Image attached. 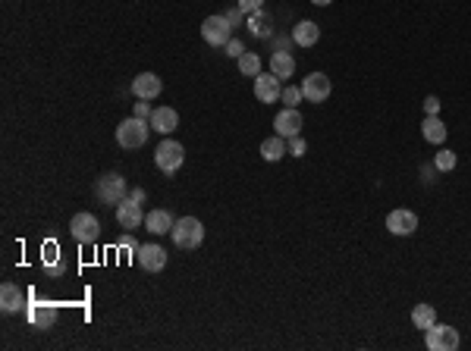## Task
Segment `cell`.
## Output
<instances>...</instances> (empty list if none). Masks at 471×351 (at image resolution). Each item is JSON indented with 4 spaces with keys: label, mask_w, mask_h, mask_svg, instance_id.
<instances>
[{
    "label": "cell",
    "mask_w": 471,
    "mask_h": 351,
    "mask_svg": "<svg viewBox=\"0 0 471 351\" xmlns=\"http://www.w3.org/2000/svg\"><path fill=\"white\" fill-rule=\"evenodd\" d=\"M273 129H277V135H283V138L299 135V132H302V113H299V107L280 110L277 120H273Z\"/></svg>",
    "instance_id": "16"
},
{
    "label": "cell",
    "mask_w": 471,
    "mask_h": 351,
    "mask_svg": "<svg viewBox=\"0 0 471 351\" xmlns=\"http://www.w3.org/2000/svg\"><path fill=\"white\" fill-rule=\"evenodd\" d=\"M170 238L179 251H195V248H201V241H205V226L195 217H179L170 229Z\"/></svg>",
    "instance_id": "1"
},
{
    "label": "cell",
    "mask_w": 471,
    "mask_h": 351,
    "mask_svg": "<svg viewBox=\"0 0 471 351\" xmlns=\"http://www.w3.org/2000/svg\"><path fill=\"white\" fill-rule=\"evenodd\" d=\"M280 100L286 107H299L302 100H305V91H302V85H286V88H283V98Z\"/></svg>",
    "instance_id": "27"
},
{
    "label": "cell",
    "mask_w": 471,
    "mask_h": 351,
    "mask_svg": "<svg viewBox=\"0 0 471 351\" xmlns=\"http://www.w3.org/2000/svg\"><path fill=\"white\" fill-rule=\"evenodd\" d=\"M120 248H126V251H139V238L126 232V236H120Z\"/></svg>",
    "instance_id": "35"
},
{
    "label": "cell",
    "mask_w": 471,
    "mask_h": 351,
    "mask_svg": "<svg viewBox=\"0 0 471 351\" xmlns=\"http://www.w3.org/2000/svg\"><path fill=\"white\" fill-rule=\"evenodd\" d=\"M311 4H314V6H330L333 0H311Z\"/></svg>",
    "instance_id": "39"
},
{
    "label": "cell",
    "mask_w": 471,
    "mask_h": 351,
    "mask_svg": "<svg viewBox=\"0 0 471 351\" xmlns=\"http://www.w3.org/2000/svg\"><path fill=\"white\" fill-rule=\"evenodd\" d=\"M41 260H45V270L50 276H63L67 273V263L60 260V254H57V245L54 241H47L45 245V251H41Z\"/></svg>",
    "instance_id": "24"
},
{
    "label": "cell",
    "mask_w": 471,
    "mask_h": 351,
    "mask_svg": "<svg viewBox=\"0 0 471 351\" xmlns=\"http://www.w3.org/2000/svg\"><path fill=\"white\" fill-rule=\"evenodd\" d=\"M151 113H154V107H151V100H135V110H132V116H139V120H151Z\"/></svg>",
    "instance_id": "31"
},
{
    "label": "cell",
    "mask_w": 471,
    "mask_h": 351,
    "mask_svg": "<svg viewBox=\"0 0 471 351\" xmlns=\"http://www.w3.org/2000/svg\"><path fill=\"white\" fill-rule=\"evenodd\" d=\"M433 173H440V170H437V163H424V166H421V179L427 182V185H431V182L437 179V176H433Z\"/></svg>",
    "instance_id": "37"
},
{
    "label": "cell",
    "mask_w": 471,
    "mask_h": 351,
    "mask_svg": "<svg viewBox=\"0 0 471 351\" xmlns=\"http://www.w3.org/2000/svg\"><path fill=\"white\" fill-rule=\"evenodd\" d=\"M161 91H164V82L154 72H139L132 79V94L139 100H154V98H161Z\"/></svg>",
    "instance_id": "12"
},
{
    "label": "cell",
    "mask_w": 471,
    "mask_h": 351,
    "mask_svg": "<svg viewBox=\"0 0 471 351\" xmlns=\"http://www.w3.org/2000/svg\"><path fill=\"white\" fill-rule=\"evenodd\" d=\"M126 195H129V185L120 173H104L94 182V197H98L101 204H107V207H117Z\"/></svg>",
    "instance_id": "3"
},
{
    "label": "cell",
    "mask_w": 471,
    "mask_h": 351,
    "mask_svg": "<svg viewBox=\"0 0 471 351\" xmlns=\"http://www.w3.org/2000/svg\"><path fill=\"white\" fill-rule=\"evenodd\" d=\"M412 323H415L418 329H431L433 323H437V311H433L431 304H415L412 307Z\"/></svg>",
    "instance_id": "25"
},
{
    "label": "cell",
    "mask_w": 471,
    "mask_h": 351,
    "mask_svg": "<svg viewBox=\"0 0 471 351\" xmlns=\"http://www.w3.org/2000/svg\"><path fill=\"white\" fill-rule=\"evenodd\" d=\"M223 16H227V22H229V25H233V28H239V25H242V22H245V13L239 10V6H233V10H227V13H223Z\"/></svg>",
    "instance_id": "33"
},
{
    "label": "cell",
    "mask_w": 471,
    "mask_h": 351,
    "mask_svg": "<svg viewBox=\"0 0 471 351\" xmlns=\"http://www.w3.org/2000/svg\"><path fill=\"white\" fill-rule=\"evenodd\" d=\"M289 44H295V41H293V32H289V35H280V38L273 35V47H277V50H289Z\"/></svg>",
    "instance_id": "36"
},
{
    "label": "cell",
    "mask_w": 471,
    "mask_h": 351,
    "mask_svg": "<svg viewBox=\"0 0 471 351\" xmlns=\"http://www.w3.org/2000/svg\"><path fill=\"white\" fill-rule=\"evenodd\" d=\"M69 236L79 241V245H94L101 236V223H98V217L94 214H76L69 219Z\"/></svg>",
    "instance_id": "6"
},
{
    "label": "cell",
    "mask_w": 471,
    "mask_h": 351,
    "mask_svg": "<svg viewBox=\"0 0 471 351\" xmlns=\"http://www.w3.org/2000/svg\"><path fill=\"white\" fill-rule=\"evenodd\" d=\"M236 6L245 13V16H251V13L264 10V0H236Z\"/></svg>",
    "instance_id": "30"
},
{
    "label": "cell",
    "mask_w": 471,
    "mask_h": 351,
    "mask_svg": "<svg viewBox=\"0 0 471 351\" xmlns=\"http://www.w3.org/2000/svg\"><path fill=\"white\" fill-rule=\"evenodd\" d=\"M151 122L139 120V116H129V120H123L117 126V144L123 151H139L148 144V135H151Z\"/></svg>",
    "instance_id": "2"
},
{
    "label": "cell",
    "mask_w": 471,
    "mask_h": 351,
    "mask_svg": "<svg viewBox=\"0 0 471 351\" xmlns=\"http://www.w3.org/2000/svg\"><path fill=\"white\" fill-rule=\"evenodd\" d=\"M286 148H289V154H293V157H305L308 144H305V138H302V135H293V138L286 142Z\"/></svg>",
    "instance_id": "29"
},
{
    "label": "cell",
    "mask_w": 471,
    "mask_h": 351,
    "mask_svg": "<svg viewBox=\"0 0 471 351\" xmlns=\"http://www.w3.org/2000/svg\"><path fill=\"white\" fill-rule=\"evenodd\" d=\"M433 163H437V170L440 173H449V170H455V154L453 151H437V157H433Z\"/></svg>",
    "instance_id": "28"
},
{
    "label": "cell",
    "mask_w": 471,
    "mask_h": 351,
    "mask_svg": "<svg viewBox=\"0 0 471 351\" xmlns=\"http://www.w3.org/2000/svg\"><path fill=\"white\" fill-rule=\"evenodd\" d=\"M117 223L123 226V229H139V226L144 223V214H142V204L139 201H132V197H123V201L117 204Z\"/></svg>",
    "instance_id": "13"
},
{
    "label": "cell",
    "mask_w": 471,
    "mask_h": 351,
    "mask_svg": "<svg viewBox=\"0 0 471 351\" xmlns=\"http://www.w3.org/2000/svg\"><path fill=\"white\" fill-rule=\"evenodd\" d=\"M173 214L170 210H164V207H157V210H151L148 217H144V229L151 232V236H166V232L173 229Z\"/></svg>",
    "instance_id": "18"
},
{
    "label": "cell",
    "mask_w": 471,
    "mask_h": 351,
    "mask_svg": "<svg viewBox=\"0 0 471 351\" xmlns=\"http://www.w3.org/2000/svg\"><path fill=\"white\" fill-rule=\"evenodd\" d=\"M302 91H305V100L321 104V100H327L330 91H333L330 76H324V72H311V76H305V82H302Z\"/></svg>",
    "instance_id": "11"
},
{
    "label": "cell",
    "mask_w": 471,
    "mask_h": 351,
    "mask_svg": "<svg viewBox=\"0 0 471 351\" xmlns=\"http://www.w3.org/2000/svg\"><path fill=\"white\" fill-rule=\"evenodd\" d=\"M293 41L299 44V47H314V44L321 41V25L311 19H302L299 25L293 28Z\"/></svg>",
    "instance_id": "19"
},
{
    "label": "cell",
    "mask_w": 471,
    "mask_h": 351,
    "mask_svg": "<svg viewBox=\"0 0 471 351\" xmlns=\"http://www.w3.org/2000/svg\"><path fill=\"white\" fill-rule=\"evenodd\" d=\"M424 345L431 351H455L459 348V329L446 323H433L431 329H424Z\"/></svg>",
    "instance_id": "5"
},
{
    "label": "cell",
    "mask_w": 471,
    "mask_h": 351,
    "mask_svg": "<svg viewBox=\"0 0 471 351\" xmlns=\"http://www.w3.org/2000/svg\"><path fill=\"white\" fill-rule=\"evenodd\" d=\"M271 72L280 79H289V76H295V60H293V54L289 50H277V54L271 57Z\"/></svg>",
    "instance_id": "22"
},
{
    "label": "cell",
    "mask_w": 471,
    "mask_h": 351,
    "mask_svg": "<svg viewBox=\"0 0 471 351\" xmlns=\"http://www.w3.org/2000/svg\"><path fill=\"white\" fill-rule=\"evenodd\" d=\"M255 98L261 100V104H273V100L283 98V85L273 72H261V76H255Z\"/></svg>",
    "instance_id": "14"
},
{
    "label": "cell",
    "mask_w": 471,
    "mask_h": 351,
    "mask_svg": "<svg viewBox=\"0 0 471 351\" xmlns=\"http://www.w3.org/2000/svg\"><path fill=\"white\" fill-rule=\"evenodd\" d=\"M201 38H205L211 47H227V41L233 38V25L227 22V16H208L201 22Z\"/></svg>",
    "instance_id": "7"
},
{
    "label": "cell",
    "mask_w": 471,
    "mask_h": 351,
    "mask_svg": "<svg viewBox=\"0 0 471 351\" xmlns=\"http://www.w3.org/2000/svg\"><path fill=\"white\" fill-rule=\"evenodd\" d=\"M249 32L255 35V38H273V19H271V13H264V10H258V13H251L249 16Z\"/></svg>",
    "instance_id": "21"
},
{
    "label": "cell",
    "mask_w": 471,
    "mask_h": 351,
    "mask_svg": "<svg viewBox=\"0 0 471 351\" xmlns=\"http://www.w3.org/2000/svg\"><path fill=\"white\" fill-rule=\"evenodd\" d=\"M286 154H289V148H286V142H283V135H273V138H264V142H261V157H264L267 163H277Z\"/></svg>",
    "instance_id": "23"
},
{
    "label": "cell",
    "mask_w": 471,
    "mask_h": 351,
    "mask_svg": "<svg viewBox=\"0 0 471 351\" xmlns=\"http://www.w3.org/2000/svg\"><path fill=\"white\" fill-rule=\"evenodd\" d=\"M424 113L427 116H437L440 113V98H437V94H427V98H424Z\"/></svg>",
    "instance_id": "34"
},
{
    "label": "cell",
    "mask_w": 471,
    "mask_h": 351,
    "mask_svg": "<svg viewBox=\"0 0 471 351\" xmlns=\"http://www.w3.org/2000/svg\"><path fill=\"white\" fill-rule=\"evenodd\" d=\"M236 63H239V72H242V76H251V79L261 76V57L258 54H242Z\"/></svg>",
    "instance_id": "26"
},
{
    "label": "cell",
    "mask_w": 471,
    "mask_h": 351,
    "mask_svg": "<svg viewBox=\"0 0 471 351\" xmlns=\"http://www.w3.org/2000/svg\"><path fill=\"white\" fill-rule=\"evenodd\" d=\"M387 229L393 236H412L418 229V214L415 210H405V207H396L387 214Z\"/></svg>",
    "instance_id": "10"
},
{
    "label": "cell",
    "mask_w": 471,
    "mask_h": 351,
    "mask_svg": "<svg viewBox=\"0 0 471 351\" xmlns=\"http://www.w3.org/2000/svg\"><path fill=\"white\" fill-rule=\"evenodd\" d=\"M25 292L19 289L16 282H4L0 285V311L4 313H19V311H25Z\"/></svg>",
    "instance_id": "15"
},
{
    "label": "cell",
    "mask_w": 471,
    "mask_h": 351,
    "mask_svg": "<svg viewBox=\"0 0 471 351\" xmlns=\"http://www.w3.org/2000/svg\"><path fill=\"white\" fill-rule=\"evenodd\" d=\"M135 263L144 270V273H161L166 267V251L161 245H139V251H135Z\"/></svg>",
    "instance_id": "9"
},
{
    "label": "cell",
    "mask_w": 471,
    "mask_h": 351,
    "mask_svg": "<svg viewBox=\"0 0 471 351\" xmlns=\"http://www.w3.org/2000/svg\"><path fill=\"white\" fill-rule=\"evenodd\" d=\"M183 160H186V148L179 142H173V138H166V142H161V148L154 151V163H157V170H161L164 176H173L183 166Z\"/></svg>",
    "instance_id": "4"
},
{
    "label": "cell",
    "mask_w": 471,
    "mask_h": 351,
    "mask_svg": "<svg viewBox=\"0 0 471 351\" xmlns=\"http://www.w3.org/2000/svg\"><path fill=\"white\" fill-rule=\"evenodd\" d=\"M25 317L35 329H50L57 323V304L50 298H35L25 304Z\"/></svg>",
    "instance_id": "8"
},
{
    "label": "cell",
    "mask_w": 471,
    "mask_h": 351,
    "mask_svg": "<svg viewBox=\"0 0 471 351\" xmlns=\"http://www.w3.org/2000/svg\"><path fill=\"white\" fill-rule=\"evenodd\" d=\"M223 54L227 57H233V60H239V57L245 54V47H242V41H236V38H229L227 41V47H223Z\"/></svg>",
    "instance_id": "32"
},
{
    "label": "cell",
    "mask_w": 471,
    "mask_h": 351,
    "mask_svg": "<svg viewBox=\"0 0 471 351\" xmlns=\"http://www.w3.org/2000/svg\"><path fill=\"white\" fill-rule=\"evenodd\" d=\"M151 129L161 132V135H170V132L179 129V113L173 107H154V113H151Z\"/></svg>",
    "instance_id": "17"
},
{
    "label": "cell",
    "mask_w": 471,
    "mask_h": 351,
    "mask_svg": "<svg viewBox=\"0 0 471 351\" xmlns=\"http://www.w3.org/2000/svg\"><path fill=\"white\" fill-rule=\"evenodd\" d=\"M129 197H132V201H144V188H132V192H129Z\"/></svg>",
    "instance_id": "38"
},
{
    "label": "cell",
    "mask_w": 471,
    "mask_h": 351,
    "mask_svg": "<svg viewBox=\"0 0 471 351\" xmlns=\"http://www.w3.org/2000/svg\"><path fill=\"white\" fill-rule=\"evenodd\" d=\"M421 135H424L427 144H443L446 142V122L440 120V116H424Z\"/></svg>",
    "instance_id": "20"
}]
</instances>
